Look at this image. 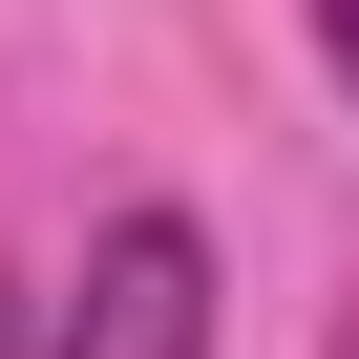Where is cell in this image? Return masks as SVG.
Returning a JSON list of instances; mask_svg holds the SVG:
<instances>
[{"mask_svg":"<svg viewBox=\"0 0 359 359\" xmlns=\"http://www.w3.org/2000/svg\"><path fill=\"white\" fill-rule=\"evenodd\" d=\"M317 43H338V85H359V0H317Z\"/></svg>","mask_w":359,"mask_h":359,"instance_id":"3","label":"cell"},{"mask_svg":"<svg viewBox=\"0 0 359 359\" xmlns=\"http://www.w3.org/2000/svg\"><path fill=\"white\" fill-rule=\"evenodd\" d=\"M43 359H212V233L191 212H106V254L43 317Z\"/></svg>","mask_w":359,"mask_h":359,"instance_id":"1","label":"cell"},{"mask_svg":"<svg viewBox=\"0 0 359 359\" xmlns=\"http://www.w3.org/2000/svg\"><path fill=\"white\" fill-rule=\"evenodd\" d=\"M0 359H43V317H22V275H0Z\"/></svg>","mask_w":359,"mask_h":359,"instance_id":"2","label":"cell"}]
</instances>
